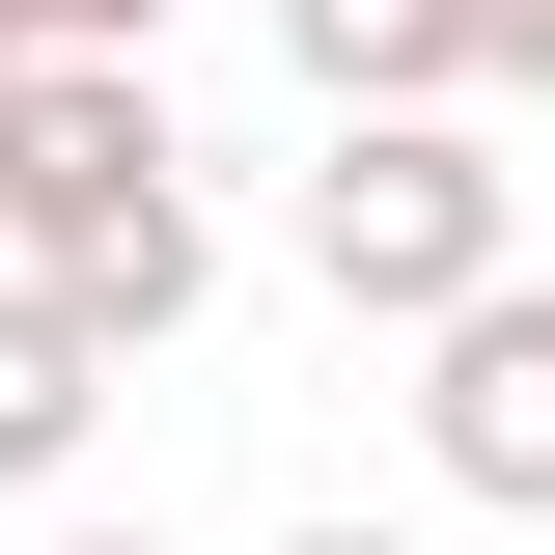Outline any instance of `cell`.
Segmentation results:
<instances>
[{
    "label": "cell",
    "instance_id": "obj_1",
    "mask_svg": "<svg viewBox=\"0 0 555 555\" xmlns=\"http://www.w3.org/2000/svg\"><path fill=\"white\" fill-rule=\"evenodd\" d=\"M0 250L56 278V306H112L139 361L222 306V195H195V139H167V56H28L0 83Z\"/></svg>",
    "mask_w": 555,
    "mask_h": 555
},
{
    "label": "cell",
    "instance_id": "obj_2",
    "mask_svg": "<svg viewBox=\"0 0 555 555\" xmlns=\"http://www.w3.org/2000/svg\"><path fill=\"white\" fill-rule=\"evenodd\" d=\"M306 278H334L361 334H444V306L528 278V167H500L473 112H334V167H306Z\"/></svg>",
    "mask_w": 555,
    "mask_h": 555
},
{
    "label": "cell",
    "instance_id": "obj_3",
    "mask_svg": "<svg viewBox=\"0 0 555 555\" xmlns=\"http://www.w3.org/2000/svg\"><path fill=\"white\" fill-rule=\"evenodd\" d=\"M416 473L500 500V528H555V278H500V306L416 334Z\"/></svg>",
    "mask_w": 555,
    "mask_h": 555
},
{
    "label": "cell",
    "instance_id": "obj_4",
    "mask_svg": "<svg viewBox=\"0 0 555 555\" xmlns=\"http://www.w3.org/2000/svg\"><path fill=\"white\" fill-rule=\"evenodd\" d=\"M112 389H139V334H112V306H56V278L0 250V500H56L83 444H112Z\"/></svg>",
    "mask_w": 555,
    "mask_h": 555
},
{
    "label": "cell",
    "instance_id": "obj_5",
    "mask_svg": "<svg viewBox=\"0 0 555 555\" xmlns=\"http://www.w3.org/2000/svg\"><path fill=\"white\" fill-rule=\"evenodd\" d=\"M306 112H473L500 83V0H278Z\"/></svg>",
    "mask_w": 555,
    "mask_h": 555
},
{
    "label": "cell",
    "instance_id": "obj_6",
    "mask_svg": "<svg viewBox=\"0 0 555 555\" xmlns=\"http://www.w3.org/2000/svg\"><path fill=\"white\" fill-rule=\"evenodd\" d=\"M56 56H167V0H56Z\"/></svg>",
    "mask_w": 555,
    "mask_h": 555
},
{
    "label": "cell",
    "instance_id": "obj_7",
    "mask_svg": "<svg viewBox=\"0 0 555 555\" xmlns=\"http://www.w3.org/2000/svg\"><path fill=\"white\" fill-rule=\"evenodd\" d=\"M500 83H555V0H500Z\"/></svg>",
    "mask_w": 555,
    "mask_h": 555
},
{
    "label": "cell",
    "instance_id": "obj_8",
    "mask_svg": "<svg viewBox=\"0 0 555 555\" xmlns=\"http://www.w3.org/2000/svg\"><path fill=\"white\" fill-rule=\"evenodd\" d=\"M28 56H56V0H0V83H28Z\"/></svg>",
    "mask_w": 555,
    "mask_h": 555
},
{
    "label": "cell",
    "instance_id": "obj_9",
    "mask_svg": "<svg viewBox=\"0 0 555 555\" xmlns=\"http://www.w3.org/2000/svg\"><path fill=\"white\" fill-rule=\"evenodd\" d=\"M278 555H416V528H278Z\"/></svg>",
    "mask_w": 555,
    "mask_h": 555
},
{
    "label": "cell",
    "instance_id": "obj_10",
    "mask_svg": "<svg viewBox=\"0 0 555 555\" xmlns=\"http://www.w3.org/2000/svg\"><path fill=\"white\" fill-rule=\"evenodd\" d=\"M28 555H167V528H28Z\"/></svg>",
    "mask_w": 555,
    "mask_h": 555
}]
</instances>
